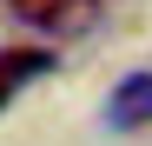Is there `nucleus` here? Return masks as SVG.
I'll use <instances>...</instances> for the list:
<instances>
[{
    "mask_svg": "<svg viewBox=\"0 0 152 146\" xmlns=\"http://www.w3.org/2000/svg\"><path fill=\"white\" fill-rule=\"evenodd\" d=\"M106 126H113V133L152 126V73H126V80L106 93Z\"/></svg>",
    "mask_w": 152,
    "mask_h": 146,
    "instance_id": "obj_1",
    "label": "nucleus"
},
{
    "mask_svg": "<svg viewBox=\"0 0 152 146\" xmlns=\"http://www.w3.org/2000/svg\"><path fill=\"white\" fill-rule=\"evenodd\" d=\"M53 66V53H33V46H13V53H0V93H13L20 80H33V73Z\"/></svg>",
    "mask_w": 152,
    "mask_h": 146,
    "instance_id": "obj_2",
    "label": "nucleus"
},
{
    "mask_svg": "<svg viewBox=\"0 0 152 146\" xmlns=\"http://www.w3.org/2000/svg\"><path fill=\"white\" fill-rule=\"evenodd\" d=\"M99 7H106V0H53L46 27H53V33H86L93 20H99Z\"/></svg>",
    "mask_w": 152,
    "mask_h": 146,
    "instance_id": "obj_3",
    "label": "nucleus"
},
{
    "mask_svg": "<svg viewBox=\"0 0 152 146\" xmlns=\"http://www.w3.org/2000/svg\"><path fill=\"white\" fill-rule=\"evenodd\" d=\"M20 20H33V27H46V13H53V0H13Z\"/></svg>",
    "mask_w": 152,
    "mask_h": 146,
    "instance_id": "obj_4",
    "label": "nucleus"
}]
</instances>
